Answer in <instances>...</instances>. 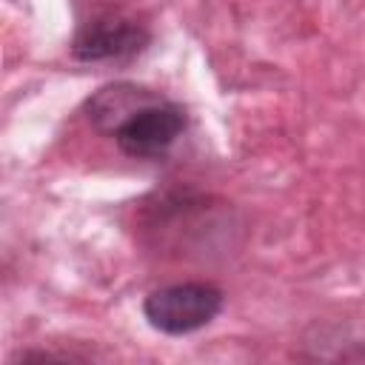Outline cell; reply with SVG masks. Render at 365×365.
I'll use <instances>...</instances> for the list:
<instances>
[{"mask_svg": "<svg viewBox=\"0 0 365 365\" xmlns=\"http://www.w3.org/2000/svg\"><path fill=\"white\" fill-rule=\"evenodd\" d=\"M222 311V291L211 282H177L157 288L145 297V319L171 336L194 334L205 328Z\"/></svg>", "mask_w": 365, "mask_h": 365, "instance_id": "6da1fadb", "label": "cell"}, {"mask_svg": "<svg viewBox=\"0 0 365 365\" xmlns=\"http://www.w3.org/2000/svg\"><path fill=\"white\" fill-rule=\"evenodd\" d=\"M182 131H185L182 108L165 97H157L143 108H137L128 120H123L111 137L117 140L123 154L134 160H157L177 143Z\"/></svg>", "mask_w": 365, "mask_h": 365, "instance_id": "7a4b0ae2", "label": "cell"}, {"mask_svg": "<svg viewBox=\"0 0 365 365\" xmlns=\"http://www.w3.org/2000/svg\"><path fill=\"white\" fill-rule=\"evenodd\" d=\"M151 34L131 17H97L88 20L74 37V57L83 63H106V60H125L140 54L148 46Z\"/></svg>", "mask_w": 365, "mask_h": 365, "instance_id": "3957f363", "label": "cell"}, {"mask_svg": "<svg viewBox=\"0 0 365 365\" xmlns=\"http://www.w3.org/2000/svg\"><path fill=\"white\" fill-rule=\"evenodd\" d=\"M157 97H160L157 91L134 86V83H111L88 100V120L94 123L97 131L114 134L123 120H128L137 108H143L145 103H151Z\"/></svg>", "mask_w": 365, "mask_h": 365, "instance_id": "277c9868", "label": "cell"}]
</instances>
